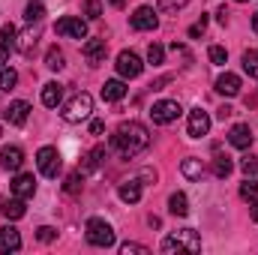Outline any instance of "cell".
Wrapping results in <instances>:
<instances>
[{
  "mask_svg": "<svg viewBox=\"0 0 258 255\" xmlns=\"http://www.w3.org/2000/svg\"><path fill=\"white\" fill-rule=\"evenodd\" d=\"M240 168H243L246 177H255L258 174V159L255 156H243V159H240Z\"/></svg>",
  "mask_w": 258,
  "mask_h": 255,
  "instance_id": "e575fe53",
  "label": "cell"
},
{
  "mask_svg": "<svg viewBox=\"0 0 258 255\" xmlns=\"http://www.w3.org/2000/svg\"><path fill=\"white\" fill-rule=\"evenodd\" d=\"M84 15H87L90 21H96V18L102 15V3H99V0H84Z\"/></svg>",
  "mask_w": 258,
  "mask_h": 255,
  "instance_id": "1f68e13d",
  "label": "cell"
},
{
  "mask_svg": "<svg viewBox=\"0 0 258 255\" xmlns=\"http://www.w3.org/2000/svg\"><path fill=\"white\" fill-rule=\"evenodd\" d=\"M27 114H30V105L24 102V99H18V102H12L6 111H3V117L12 123V126H21L24 120H27Z\"/></svg>",
  "mask_w": 258,
  "mask_h": 255,
  "instance_id": "ac0fdd59",
  "label": "cell"
},
{
  "mask_svg": "<svg viewBox=\"0 0 258 255\" xmlns=\"http://www.w3.org/2000/svg\"><path fill=\"white\" fill-rule=\"evenodd\" d=\"M216 93H222V96H237V93H240V78H237L234 72L219 75V78H216Z\"/></svg>",
  "mask_w": 258,
  "mask_h": 255,
  "instance_id": "e0dca14e",
  "label": "cell"
},
{
  "mask_svg": "<svg viewBox=\"0 0 258 255\" xmlns=\"http://www.w3.org/2000/svg\"><path fill=\"white\" fill-rule=\"evenodd\" d=\"M33 192H36V180H33V174H18L15 180H12V195L15 198H33Z\"/></svg>",
  "mask_w": 258,
  "mask_h": 255,
  "instance_id": "9a60e30c",
  "label": "cell"
},
{
  "mask_svg": "<svg viewBox=\"0 0 258 255\" xmlns=\"http://www.w3.org/2000/svg\"><path fill=\"white\" fill-rule=\"evenodd\" d=\"M117 195H120V201H126V204H135V201L141 198V183H138V180H126V183H120Z\"/></svg>",
  "mask_w": 258,
  "mask_h": 255,
  "instance_id": "44dd1931",
  "label": "cell"
},
{
  "mask_svg": "<svg viewBox=\"0 0 258 255\" xmlns=\"http://www.w3.org/2000/svg\"><path fill=\"white\" fill-rule=\"evenodd\" d=\"M162 57H165V48H162V45H156V42H153V45H150V48H147V63L159 66V63H162Z\"/></svg>",
  "mask_w": 258,
  "mask_h": 255,
  "instance_id": "d6a6232c",
  "label": "cell"
},
{
  "mask_svg": "<svg viewBox=\"0 0 258 255\" xmlns=\"http://www.w3.org/2000/svg\"><path fill=\"white\" fill-rule=\"evenodd\" d=\"M18 249H21V234L12 225H3L0 228V252L9 255V252H18Z\"/></svg>",
  "mask_w": 258,
  "mask_h": 255,
  "instance_id": "7c38bea8",
  "label": "cell"
},
{
  "mask_svg": "<svg viewBox=\"0 0 258 255\" xmlns=\"http://www.w3.org/2000/svg\"><path fill=\"white\" fill-rule=\"evenodd\" d=\"M189 0H159V9H165V12H174V9H183Z\"/></svg>",
  "mask_w": 258,
  "mask_h": 255,
  "instance_id": "74e56055",
  "label": "cell"
},
{
  "mask_svg": "<svg viewBox=\"0 0 258 255\" xmlns=\"http://www.w3.org/2000/svg\"><path fill=\"white\" fill-rule=\"evenodd\" d=\"M207 54H210V60H213L216 66H225V60H228V51H225L222 45H210Z\"/></svg>",
  "mask_w": 258,
  "mask_h": 255,
  "instance_id": "836d02e7",
  "label": "cell"
},
{
  "mask_svg": "<svg viewBox=\"0 0 258 255\" xmlns=\"http://www.w3.org/2000/svg\"><path fill=\"white\" fill-rule=\"evenodd\" d=\"M228 144H231V147H237V150H246V147L252 144V129L246 126V123L231 126V132H228Z\"/></svg>",
  "mask_w": 258,
  "mask_h": 255,
  "instance_id": "4fadbf2b",
  "label": "cell"
},
{
  "mask_svg": "<svg viewBox=\"0 0 258 255\" xmlns=\"http://www.w3.org/2000/svg\"><path fill=\"white\" fill-rule=\"evenodd\" d=\"M252 30H255V33H258V12H255V15H252Z\"/></svg>",
  "mask_w": 258,
  "mask_h": 255,
  "instance_id": "7dc6e473",
  "label": "cell"
},
{
  "mask_svg": "<svg viewBox=\"0 0 258 255\" xmlns=\"http://www.w3.org/2000/svg\"><path fill=\"white\" fill-rule=\"evenodd\" d=\"M129 24H132V30H153V27L159 24V18H156V12H153L150 6H138V9L132 12Z\"/></svg>",
  "mask_w": 258,
  "mask_h": 255,
  "instance_id": "30bf717a",
  "label": "cell"
},
{
  "mask_svg": "<svg viewBox=\"0 0 258 255\" xmlns=\"http://www.w3.org/2000/svg\"><path fill=\"white\" fill-rule=\"evenodd\" d=\"M255 195H258V183H255V180H246V183L240 186V198H246V201H255Z\"/></svg>",
  "mask_w": 258,
  "mask_h": 255,
  "instance_id": "8d00e7d4",
  "label": "cell"
},
{
  "mask_svg": "<svg viewBox=\"0 0 258 255\" xmlns=\"http://www.w3.org/2000/svg\"><path fill=\"white\" fill-rule=\"evenodd\" d=\"M189 138H201V135H207L210 132V117H207V111H201V108H192L189 111Z\"/></svg>",
  "mask_w": 258,
  "mask_h": 255,
  "instance_id": "8fae6325",
  "label": "cell"
},
{
  "mask_svg": "<svg viewBox=\"0 0 258 255\" xmlns=\"http://www.w3.org/2000/svg\"><path fill=\"white\" fill-rule=\"evenodd\" d=\"M36 237H39V240H42V243H51V240H54V237H57V231H54V228H48V225H42V228H39V231H36Z\"/></svg>",
  "mask_w": 258,
  "mask_h": 255,
  "instance_id": "f35d334b",
  "label": "cell"
},
{
  "mask_svg": "<svg viewBox=\"0 0 258 255\" xmlns=\"http://www.w3.org/2000/svg\"><path fill=\"white\" fill-rule=\"evenodd\" d=\"M81 177H84V174H81V171H72V174H69V177H66L63 189L69 192V195H75V192H78V186H81Z\"/></svg>",
  "mask_w": 258,
  "mask_h": 255,
  "instance_id": "d590c367",
  "label": "cell"
},
{
  "mask_svg": "<svg viewBox=\"0 0 258 255\" xmlns=\"http://www.w3.org/2000/svg\"><path fill=\"white\" fill-rule=\"evenodd\" d=\"M237 3H246V0H237Z\"/></svg>",
  "mask_w": 258,
  "mask_h": 255,
  "instance_id": "c3c4849f",
  "label": "cell"
},
{
  "mask_svg": "<svg viewBox=\"0 0 258 255\" xmlns=\"http://www.w3.org/2000/svg\"><path fill=\"white\" fill-rule=\"evenodd\" d=\"M120 252L123 255H129V252H150V249H147V246H141V243H123V246H120Z\"/></svg>",
  "mask_w": 258,
  "mask_h": 255,
  "instance_id": "ab89813d",
  "label": "cell"
},
{
  "mask_svg": "<svg viewBox=\"0 0 258 255\" xmlns=\"http://www.w3.org/2000/svg\"><path fill=\"white\" fill-rule=\"evenodd\" d=\"M123 96H126V84L120 78H111V81L102 84V99L105 102H120Z\"/></svg>",
  "mask_w": 258,
  "mask_h": 255,
  "instance_id": "d6986e66",
  "label": "cell"
},
{
  "mask_svg": "<svg viewBox=\"0 0 258 255\" xmlns=\"http://www.w3.org/2000/svg\"><path fill=\"white\" fill-rule=\"evenodd\" d=\"M102 129H105V123H102V120H93V123H90V132H93V135H99Z\"/></svg>",
  "mask_w": 258,
  "mask_h": 255,
  "instance_id": "7bdbcfd3",
  "label": "cell"
},
{
  "mask_svg": "<svg viewBox=\"0 0 258 255\" xmlns=\"http://www.w3.org/2000/svg\"><path fill=\"white\" fill-rule=\"evenodd\" d=\"M141 69H144V63H141L138 54H132V51H120V54H117V72H120L123 78H138Z\"/></svg>",
  "mask_w": 258,
  "mask_h": 255,
  "instance_id": "9c48e42d",
  "label": "cell"
},
{
  "mask_svg": "<svg viewBox=\"0 0 258 255\" xmlns=\"http://www.w3.org/2000/svg\"><path fill=\"white\" fill-rule=\"evenodd\" d=\"M42 15H45L42 0H30V3H27V9H24V18H27L30 24H36V21H42Z\"/></svg>",
  "mask_w": 258,
  "mask_h": 255,
  "instance_id": "4316f807",
  "label": "cell"
},
{
  "mask_svg": "<svg viewBox=\"0 0 258 255\" xmlns=\"http://www.w3.org/2000/svg\"><path fill=\"white\" fill-rule=\"evenodd\" d=\"M60 99H63V87H60L57 81H48V84L42 87V105L57 108V105H60Z\"/></svg>",
  "mask_w": 258,
  "mask_h": 255,
  "instance_id": "ffe728a7",
  "label": "cell"
},
{
  "mask_svg": "<svg viewBox=\"0 0 258 255\" xmlns=\"http://www.w3.org/2000/svg\"><path fill=\"white\" fill-rule=\"evenodd\" d=\"M0 213H3L6 219H21V216H24V198H9V201H3Z\"/></svg>",
  "mask_w": 258,
  "mask_h": 255,
  "instance_id": "603a6c76",
  "label": "cell"
},
{
  "mask_svg": "<svg viewBox=\"0 0 258 255\" xmlns=\"http://www.w3.org/2000/svg\"><path fill=\"white\" fill-rule=\"evenodd\" d=\"M36 165H39V171H42L45 177H51V180H54V177L60 174V168H63L57 147H42V150L36 153Z\"/></svg>",
  "mask_w": 258,
  "mask_h": 255,
  "instance_id": "5b68a950",
  "label": "cell"
},
{
  "mask_svg": "<svg viewBox=\"0 0 258 255\" xmlns=\"http://www.w3.org/2000/svg\"><path fill=\"white\" fill-rule=\"evenodd\" d=\"M204 27H207V18L201 15V21H195L192 27H189V36H201V33H204Z\"/></svg>",
  "mask_w": 258,
  "mask_h": 255,
  "instance_id": "60d3db41",
  "label": "cell"
},
{
  "mask_svg": "<svg viewBox=\"0 0 258 255\" xmlns=\"http://www.w3.org/2000/svg\"><path fill=\"white\" fill-rule=\"evenodd\" d=\"M249 210H252V219L258 222V201H252V204H249Z\"/></svg>",
  "mask_w": 258,
  "mask_h": 255,
  "instance_id": "f6af8a7d",
  "label": "cell"
},
{
  "mask_svg": "<svg viewBox=\"0 0 258 255\" xmlns=\"http://www.w3.org/2000/svg\"><path fill=\"white\" fill-rule=\"evenodd\" d=\"M45 66H48V69H63V51H60L57 45L48 48V54H45Z\"/></svg>",
  "mask_w": 258,
  "mask_h": 255,
  "instance_id": "f546056e",
  "label": "cell"
},
{
  "mask_svg": "<svg viewBox=\"0 0 258 255\" xmlns=\"http://www.w3.org/2000/svg\"><path fill=\"white\" fill-rule=\"evenodd\" d=\"M90 111H93V96L78 90V93H75V96L63 105L60 117H63L66 123H81V120H87V117H90Z\"/></svg>",
  "mask_w": 258,
  "mask_h": 255,
  "instance_id": "3957f363",
  "label": "cell"
},
{
  "mask_svg": "<svg viewBox=\"0 0 258 255\" xmlns=\"http://www.w3.org/2000/svg\"><path fill=\"white\" fill-rule=\"evenodd\" d=\"M198 249H201V237H198V231H192V228H180V231H174V234H168L162 240V252H168V255L198 252Z\"/></svg>",
  "mask_w": 258,
  "mask_h": 255,
  "instance_id": "7a4b0ae2",
  "label": "cell"
},
{
  "mask_svg": "<svg viewBox=\"0 0 258 255\" xmlns=\"http://www.w3.org/2000/svg\"><path fill=\"white\" fill-rule=\"evenodd\" d=\"M231 168H234V162H231L228 156L216 153V159H213V174H216V177H228V174H231Z\"/></svg>",
  "mask_w": 258,
  "mask_h": 255,
  "instance_id": "83f0119b",
  "label": "cell"
},
{
  "mask_svg": "<svg viewBox=\"0 0 258 255\" xmlns=\"http://www.w3.org/2000/svg\"><path fill=\"white\" fill-rule=\"evenodd\" d=\"M18 48V30L12 24H3L0 27V69L9 63V54Z\"/></svg>",
  "mask_w": 258,
  "mask_h": 255,
  "instance_id": "52a82bcc",
  "label": "cell"
},
{
  "mask_svg": "<svg viewBox=\"0 0 258 255\" xmlns=\"http://www.w3.org/2000/svg\"><path fill=\"white\" fill-rule=\"evenodd\" d=\"M168 210H171L174 216H186V213H189V201H186V195H183V192H174V195L168 198Z\"/></svg>",
  "mask_w": 258,
  "mask_h": 255,
  "instance_id": "484cf974",
  "label": "cell"
},
{
  "mask_svg": "<svg viewBox=\"0 0 258 255\" xmlns=\"http://www.w3.org/2000/svg\"><path fill=\"white\" fill-rule=\"evenodd\" d=\"M102 159H105V147H96V150H90V153L84 156V165H81V174H90V171H96V168L102 165Z\"/></svg>",
  "mask_w": 258,
  "mask_h": 255,
  "instance_id": "7402d4cb",
  "label": "cell"
},
{
  "mask_svg": "<svg viewBox=\"0 0 258 255\" xmlns=\"http://www.w3.org/2000/svg\"><path fill=\"white\" fill-rule=\"evenodd\" d=\"M54 30H57L60 36H69V39H84V36H87V24H84L81 18H72V15L60 18V21L54 24Z\"/></svg>",
  "mask_w": 258,
  "mask_h": 255,
  "instance_id": "ba28073f",
  "label": "cell"
},
{
  "mask_svg": "<svg viewBox=\"0 0 258 255\" xmlns=\"http://www.w3.org/2000/svg\"><path fill=\"white\" fill-rule=\"evenodd\" d=\"M15 81H18V72L3 66V69H0V90H3V93H9V90L15 87Z\"/></svg>",
  "mask_w": 258,
  "mask_h": 255,
  "instance_id": "f1b7e54d",
  "label": "cell"
},
{
  "mask_svg": "<svg viewBox=\"0 0 258 255\" xmlns=\"http://www.w3.org/2000/svg\"><path fill=\"white\" fill-rule=\"evenodd\" d=\"M36 39H39V33H36V30H24V33L18 36V51L30 57V54H33V48H36Z\"/></svg>",
  "mask_w": 258,
  "mask_h": 255,
  "instance_id": "d4e9b609",
  "label": "cell"
},
{
  "mask_svg": "<svg viewBox=\"0 0 258 255\" xmlns=\"http://www.w3.org/2000/svg\"><path fill=\"white\" fill-rule=\"evenodd\" d=\"M180 105L174 102V99H162V102H156L153 108H150V117H153V123H159V126H165V123H174L177 117H180Z\"/></svg>",
  "mask_w": 258,
  "mask_h": 255,
  "instance_id": "8992f818",
  "label": "cell"
},
{
  "mask_svg": "<svg viewBox=\"0 0 258 255\" xmlns=\"http://www.w3.org/2000/svg\"><path fill=\"white\" fill-rule=\"evenodd\" d=\"M84 231H87V243H90V246H99V249L114 246V228H111L105 219H96V216L87 219Z\"/></svg>",
  "mask_w": 258,
  "mask_h": 255,
  "instance_id": "277c9868",
  "label": "cell"
},
{
  "mask_svg": "<svg viewBox=\"0 0 258 255\" xmlns=\"http://www.w3.org/2000/svg\"><path fill=\"white\" fill-rule=\"evenodd\" d=\"M111 6H117V9H123V6H126V0H111Z\"/></svg>",
  "mask_w": 258,
  "mask_h": 255,
  "instance_id": "bcb514c9",
  "label": "cell"
},
{
  "mask_svg": "<svg viewBox=\"0 0 258 255\" xmlns=\"http://www.w3.org/2000/svg\"><path fill=\"white\" fill-rule=\"evenodd\" d=\"M243 72L249 78H258V51H246L243 54Z\"/></svg>",
  "mask_w": 258,
  "mask_h": 255,
  "instance_id": "4dcf8cb0",
  "label": "cell"
},
{
  "mask_svg": "<svg viewBox=\"0 0 258 255\" xmlns=\"http://www.w3.org/2000/svg\"><path fill=\"white\" fill-rule=\"evenodd\" d=\"M216 18H219V24H225V21H228V9H225V6H219V12H216Z\"/></svg>",
  "mask_w": 258,
  "mask_h": 255,
  "instance_id": "ee69618b",
  "label": "cell"
},
{
  "mask_svg": "<svg viewBox=\"0 0 258 255\" xmlns=\"http://www.w3.org/2000/svg\"><path fill=\"white\" fill-rule=\"evenodd\" d=\"M105 51H108V48H105L102 39H87V42H84V57H87V63L90 66L102 63V60H105Z\"/></svg>",
  "mask_w": 258,
  "mask_h": 255,
  "instance_id": "2e32d148",
  "label": "cell"
},
{
  "mask_svg": "<svg viewBox=\"0 0 258 255\" xmlns=\"http://www.w3.org/2000/svg\"><path fill=\"white\" fill-rule=\"evenodd\" d=\"M180 171H183V177H189V180H201L204 177V165H201V159H183V165H180Z\"/></svg>",
  "mask_w": 258,
  "mask_h": 255,
  "instance_id": "cb8c5ba5",
  "label": "cell"
},
{
  "mask_svg": "<svg viewBox=\"0 0 258 255\" xmlns=\"http://www.w3.org/2000/svg\"><path fill=\"white\" fill-rule=\"evenodd\" d=\"M111 144H114V150L120 156H138L141 150H147L150 132H147L144 123H138V120H126V123H120V126L114 129Z\"/></svg>",
  "mask_w": 258,
  "mask_h": 255,
  "instance_id": "6da1fadb",
  "label": "cell"
},
{
  "mask_svg": "<svg viewBox=\"0 0 258 255\" xmlns=\"http://www.w3.org/2000/svg\"><path fill=\"white\" fill-rule=\"evenodd\" d=\"M231 114H234V108H231V105H222V108L216 111V117H219V120H225V117H231Z\"/></svg>",
  "mask_w": 258,
  "mask_h": 255,
  "instance_id": "b9f144b4",
  "label": "cell"
},
{
  "mask_svg": "<svg viewBox=\"0 0 258 255\" xmlns=\"http://www.w3.org/2000/svg\"><path fill=\"white\" fill-rule=\"evenodd\" d=\"M21 162H24V153H21V147H3L0 150V168H6V171H18L21 168Z\"/></svg>",
  "mask_w": 258,
  "mask_h": 255,
  "instance_id": "5bb4252c",
  "label": "cell"
}]
</instances>
